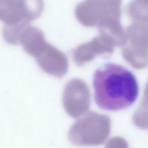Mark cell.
Masks as SVG:
<instances>
[{"mask_svg":"<svg viewBox=\"0 0 148 148\" xmlns=\"http://www.w3.org/2000/svg\"><path fill=\"white\" fill-rule=\"evenodd\" d=\"M93 85L97 104L102 109L117 111L134 104L139 94L134 75L121 65L108 63L96 71Z\"/></svg>","mask_w":148,"mask_h":148,"instance_id":"cell-1","label":"cell"},{"mask_svg":"<svg viewBox=\"0 0 148 148\" xmlns=\"http://www.w3.org/2000/svg\"><path fill=\"white\" fill-rule=\"evenodd\" d=\"M122 0H85L75 9L77 20L88 28L120 23Z\"/></svg>","mask_w":148,"mask_h":148,"instance_id":"cell-2","label":"cell"},{"mask_svg":"<svg viewBox=\"0 0 148 148\" xmlns=\"http://www.w3.org/2000/svg\"><path fill=\"white\" fill-rule=\"evenodd\" d=\"M110 129L111 121L108 116L90 112L72 126L69 137L76 145L97 146L107 140Z\"/></svg>","mask_w":148,"mask_h":148,"instance_id":"cell-3","label":"cell"},{"mask_svg":"<svg viewBox=\"0 0 148 148\" xmlns=\"http://www.w3.org/2000/svg\"><path fill=\"white\" fill-rule=\"evenodd\" d=\"M124 32L123 56L134 68H144L148 64V24L133 22Z\"/></svg>","mask_w":148,"mask_h":148,"instance_id":"cell-4","label":"cell"},{"mask_svg":"<svg viewBox=\"0 0 148 148\" xmlns=\"http://www.w3.org/2000/svg\"><path fill=\"white\" fill-rule=\"evenodd\" d=\"M90 102L89 89L83 81L74 79L69 82L64 89L63 103L69 116L77 118L83 115L88 110Z\"/></svg>","mask_w":148,"mask_h":148,"instance_id":"cell-5","label":"cell"},{"mask_svg":"<svg viewBox=\"0 0 148 148\" xmlns=\"http://www.w3.org/2000/svg\"><path fill=\"white\" fill-rule=\"evenodd\" d=\"M115 47L110 40L99 35L90 41L80 44L74 49L72 53L73 59L77 65L82 67L97 56L111 54Z\"/></svg>","mask_w":148,"mask_h":148,"instance_id":"cell-6","label":"cell"},{"mask_svg":"<svg viewBox=\"0 0 148 148\" xmlns=\"http://www.w3.org/2000/svg\"><path fill=\"white\" fill-rule=\"evenodd\" d=\"M37 64L43 71L57 77L66 74L68 61L66 55L49 43L35 57Z\"/></svg>","mask_w":148,"mask_h":148,"instance_id":"cell-7","label":"cell"},{"mask_svg":"<svg viewBox=\"0 0 148 148\" xmlns=\"http://www.w3.org/2000/svg\"><path fill=\"white\" fill-rule=\"evenodd\" d=\"M0 21L5 26L29 25L21 0H0Z\"/></svg>","mask_w":148,"mask_h":148,"instance_id":"cell-8","label":"cell"},{"mask_svg":"<svg viewBox=\"0 0 148 148\" xmlns=\"http://www.w3.org/2000/svg\"><path fill=\"white\" fill-rule=\"evenodd\" d=\"M19 42L27 54L35 57L43 50L48 43L42 31L38 28L30 25L23 30Z\"/></svg>","mask_w":148,"mask_h":148,"instance_id":"cell-9","label":"cell"},{"mask_svg":"<svg viewBox=\"0 0 148 148\" xmlns=\"http://www.w3.org/2000/svg\"><path fill=\"white\" fill-rule=\"evenodd\" d=\"M126 12L132 21L148 24V0H132Z\"/></svg>","mask_w":148,"mask_h":148,"instance_id":"cell-10","label":"cell"},{"mask_svg":"<svg viewBox=\"0 0 148 148\" xmlns=\"http://www.w3.org/2000/svg\"><path fill=\"white\" fill-rule=\"evenodd\" d=\"M136 126L142 129H148V87L146 86L141 103L133 116Z\"/></svg>","mask_w":148,"mask_h":148,"instance_id":"cell-11","label":"cell"},{"mask_svg":"<svg viewBox=\"0 0 148 148\" xmlns=\"http://www.w3.org/2000/svg\"><path fill=\"white\" fill-rule=\"evenodd\" d=\"M30 21L38 19L43 12V0H21Z\"/></svg>","mask_w":148,"mask_h":148,"instance_id":"cell-12","label":"cell"},{"mask_svg":"<svg viewBox=\"0 0 148 148\" xmlns=\"http://www.w3.org/2000/svg\"><path fill=\"white\" fill-rule=\"evenodd\" d=\"M108 148H125L127 147V143L124 140L119 137L110 139L107 144Z\"/></svg>","mask_w":148,"mask_h":148,"instance_id":"cell-13","label":"cell"},{"mask_svg":"<svg viewBox=\"0 0 148 148\" xmlns=\"http://www.w3.org/2000/svg\"><path fill=\"white\" fill-rule=\"evenodd\" d=\"M147 86H148V83H147Z\"/></svg>","mask_w":148,"mask_h":148,"instance_id":"cell-14","label":"cell"}]
</instances>
